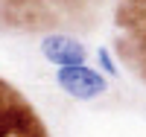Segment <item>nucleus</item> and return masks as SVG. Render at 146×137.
Returning <instances> with one entry per match:
<instances>
[{
  "mask_svg": "<svg viewBox=\"0 0 146 137\" xmlns=\"http://www.w3.org/2000/svg\"><path fill=\"white\" fill-rule=\"evenodd\" d=\"M38 50H41L44 61H50L53 67L88 64V47L76 35H67V32H47L38 41Z\"/></svg>",
  "mask_w": 146,
  "mask_h": 137,
  "instance_id": "2",
  "label": "nucleus"
},
{
  "mask_svg": "<svg viewBox=\"0 0 146 137\" xmlns=\"http://www.w3.org/2000/svg\"><path fill=\"white\" fill-rule=\"evenodd\" d=\"M35 117L18 102H0V137H23L35 131Z\"/></svg>",
  "mask_w": 146,
  "mask_h": 137,
  "instance_id": "3",
  "label": "nucleus"
},
{
  "mask_svg": "<svg viewBox=\"0 0 146 137\" xmlns=\"http://www.w3.org/2000/svg\"><path fill=\"white\" fill-rule=\"evenodd\" d=\"M94 58H96V70H100L105 79H117V76H120V67H117L114 56L108 53V47H96Z\"/></svg>",
  "mask_w": 146,
  "mask_h": 137,
  "instance_id": "4",
  "label": "nucleus"
},
{
  "mask_svg": "<svg viewBox=\"0 0 146 137\" xmlns=\"http://www.w3.org/2000/svg\"><path fill=\"white\" fill-rule=\"evenodd\" d=\"M53 79L58 91L76 102H94L108 93V79L91 64H73V67H56Z\"/></svg>",
  "mask_w": 146,
  "mask_h": 137,
  "instance_id": "1",
  "label": "nucleus"
}]
</instances>
